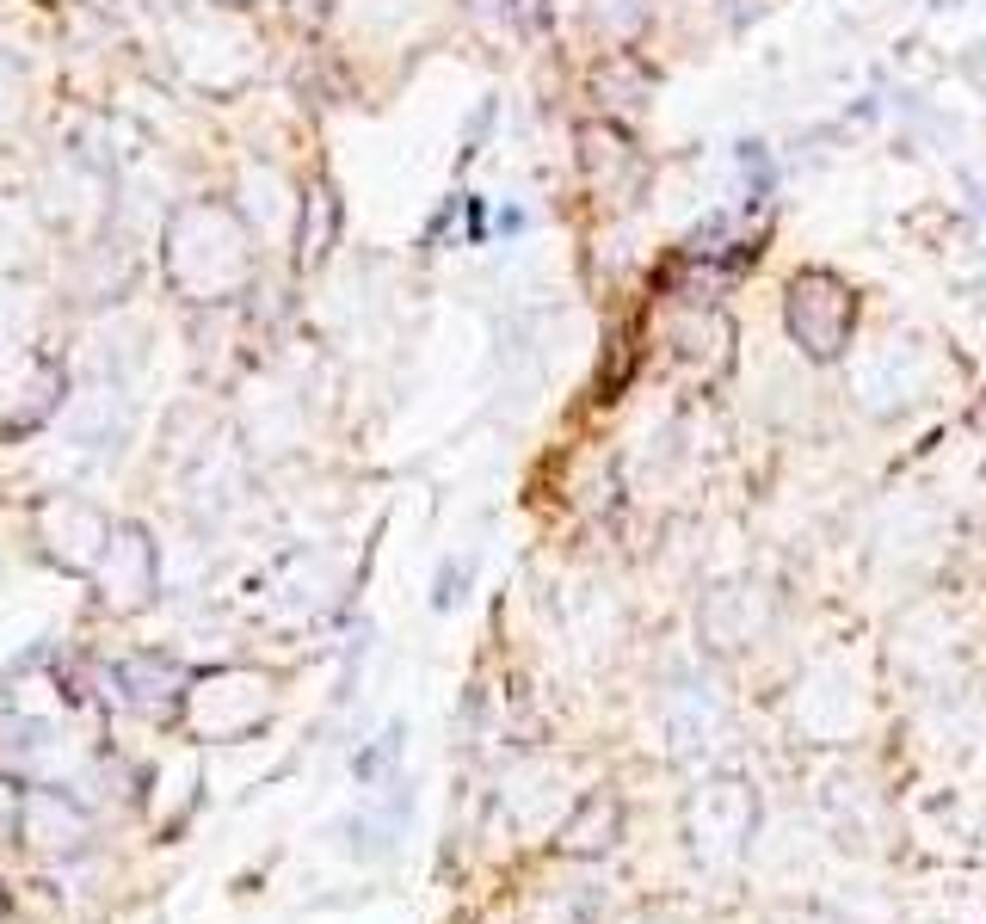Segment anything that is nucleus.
Listing matches in <instances>:
<instances>
[{
  "mask_svg": "<svg viewBox=\"0 0 986 924\" xmlns=\"http://www.w3.org/2000/svg\"><path fill=\"white\" fill-rule=\"evenodd\" d=\"M395 753H401V727L383 739V746H371V753L358 758V777H364V783H371V777H383V770H388V758H395Z\"/></svg>",
  "mask_w": 986,
  "mask_h": 924,
  "instance_id": "nucleus-5",
  "label": "nucleus"
},
{
  "mask_svg": "<svg viewBox=\"0 0 986 924\" xmlns=\"http://www.w3.org/2000/svg\"><path fill=\"white\" fill-rule=\"evenodd\" d=\"M167 277L186 303H235L254 284V235L235 216V204H179L167 223Z\"/></svg>",
  "mask_w": 986,
  "mask_h": 924,
  "instance_id": "nucleus-1",
  "label": "nucleus"
},
{
  "mask_svg": "<svg viewBox=\"0 0 986 924\" xmlns=\"http://www.w3.org/2000/svg\"><path fill=\"white\" fill-rule=\"evenodd\" d=\"M99 586H106V598L118 610L130 604H148V592H155V549H148L142 530H118V537L99 549Z\"/></svg>",
  "mask_w": 986,
  "mask_h": 924,
  "instance_id": "nucleus-2",
  "label": "nucleus"
},
{
  "mask_svg": "<svg viewBox=\"0 0 986 924\" xmlns=\"http://www.w3.org/2000/svg\"><path fill=\"white\" fill-rule=\"evenodd\" d=\"M506 13L519 19L524 31H543L549 26V0H506Z\"/></svg>",
  "mask_w": 986,
  "mask_h": 924,
  "instance_id": "nucleus-6",
  "label": "nucleus"
},
{
  "mask_svg": "<svg viewBox=\"0 0 986 924\" xmlns=\"http://www.w3.org/2000/svg\"><path fill=\"white\" fill-rule=\"evenodd\" d=\"M223 7H254V0H223Z\"/></svg>",
  "mask_w": 986,
  "mask_h": 924,
  "instance_id": "nucleus-8",
  "label": "nucleus"
},
{
  "mask_svg": "<svg viewBox=\"0 0 986 924\" xmlns=\"http://www.w3.org/2000/svg\"><path fill=\"white\" fill-rule=\"evenodd\" d=\"M284 7H290L303 26H315V19H327V7H334V0H284Z\"/></svg>",
  "mask_w": 986,
  "mask_h": 924,
  "instance_id": "nucleus-7",
  "label": "nucleus"
},
{
  "mask_svg": "<svg viewBox=\"0 0 986 924\" xmlns=\"http://www.w3.org/2000/svg\"><path fill=\"white\" fill-rule=\"evenodd\" d=\"M469 568H475L469 554H456V561H444V568H438V586H432V604H438V610H451L456 598H463V580H469Z\"/></svg>",
  "mask_w": 986,
  "mask_h": 924,
  "instance_id": "nucleus-4",
  "label": "nucleus"
},
{
  "mask_svg": "<svg viewBox=\"0 0 986 924\" xmlns=\"http://www.w3.org/2000/svg\"><path fill=\"white\" fill-rule=\"evenodd\" d=\"M303 235H296V259H303V272H315L327 253H334V228H339V198H334V185H315L303 198Z\"/></svg>",
  "mask_w": 986,
  "mask_h": 924,
  "instance_id": "nucleus-3",
  "label": "nucleus"
},
{
  "mask_svg": "<svg viewBox=\"0 0 986 924\" xmlns=\"http://www.w3.org/2000/svg\"><path fill=\"white\" fill-rule=\"evenodd\" d=\"M944 7H956V0H944Z\"/></svg>",
  "mask_w": 986,
  "mask_h": 924,
  "instance_id": "nucleus-9",
  "label": "nucleus"
}]
</instances>
